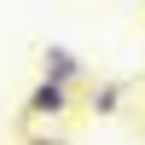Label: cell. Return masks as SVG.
Returning <instances> with one entry per match:
<instances>
[{
	"label": "cell",
	"mask_w": 145,
	"mask_h": 145,
	"mask_svg": "<svg viewBox=\"0 0 145 145\" xmlns=\"http://www.w3.org/2000/svg\"><path fill=\"white\" fill-rule=\"evenodd\" d=\"M70 99H76V93L64 87V81H35L29 87V99H23V116H29V122H58V116H70Z\"/></svg>",
	"instance_id": "6da1fadb"
},
{
	"label": "cell",
	"mask_w": 145,
	"mask_h": 145,
	"mask_svg": "<svg viewBox=\"0 0 145 145\" xmlns=\"http://www.w3.org/2000/svg\"><path fill=\"white\" fill-rule=\"evenodd\" d=\"M41 76L46 81H64V87H76L81 76H87V64H81V52H70V46H41Z\"/></svg>",
	"instance_id": "7a4b0ae2"
},
{
	"label": "cell",
	"mask_w": 145,
	"mask_h": 145,
	"mask_svg": "<svg viewBox=\"0 0 145 145\" xmlns=\"http://www.w3.org/2000/svg\"><path fill=\"white\" fill-rule=\"evenodd\" d=\"M87 105H93V116H116V110H122V87H116V81H99Z\"/></svg>",
	"instance_id": "3957f363"
},
{
	"label": "cell",
	"mask_w": 145,
	"mask_h": 145,
	"mask_svg": "<svg viewBox=\"0 0 145 145\" xmlns=\"http://www.w3.org/2000/svg\"><path fill=\"white\" fill-rule=\"evenodd\" d=\"M41 145H58V139H41Z\"/></svg>",
	"instance_id": "277c9868"
}]
</instances>
